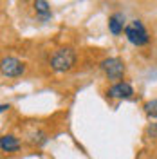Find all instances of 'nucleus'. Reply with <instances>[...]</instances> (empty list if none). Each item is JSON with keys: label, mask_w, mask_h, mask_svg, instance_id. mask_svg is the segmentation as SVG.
<instances>
[{"label": "nucleus", "mask_w": 157, "mask_h": 159, "mask_svg": "<svg viewBox=\"0 0 157 159\" xmlns=\"http://www.w3.org/2000/svg\"><path fill=\"white\" fill-rule=\"evenodd\" d=\"M74 63H76V52H74V49H70V47H61V49H58L52 54V58H51V67H52V70H56V72H65V70L72 69Z\"/></svg>", "instance_id": "nucleus-1"}, {"label": "nucleus", "mask_w": 157, "mask_h": 159, "mask_svg": "<svg viewBox=\"0 0 157 159\" xmlns=\"http://www.w3.org/2000/svg\"><path fill=\"white\" fill-rule=\"evenodd\" d=\"M125 36H127V40L132 45H136V47L146 45L148 42H150L148 31H146V27L143 25L141 20H132L130 24H127V27H125Z\"/></svg>", "instance_id": "nucleus-2"}, {"label": "nucleus", "mask_w": 157, "mask_h": 159, "mask_svg": "<svg viewBox=\"0 0 157 159\" xmlns=\"http://www.w3.org/2000/svg\"><path fill=\"white\" fill-rule=\"evenodd\" d=\"M101 69L108 80H121L125 76V63L119 58H107L101 61Z\"/></svg>", "instance_id": "nucleus-3"}, {"label": "nucleus", "mask_w": 157, "mask_h": 159, "mask_svg": "<svg viewBox=\"0 0 157 159\" xmlns=\"http://www.w3.org/2000/svg\"><path fill=\"white\" fill-rule=\"evenodd\" d=\"M0 69H2V74L7 76V78H18V76L24 74L25 65H24L18 58H15V56H7V58L2 60Z\"/></svg>", "instance_id": "nucleus-4"}, {"label": "nucleus", "mask_w": 157, "mask_h": 159, "mask_svg": "<svg viewBox=\"0 0 157 159\" xmlns=\"http://www.w3.org/2000/svg\"><path fill=\"white\" fill-rule=\"evenodd\" d=\"M132 94H134V89H132V85L127 83V81H118V83H114L108 89V96L110 98L128 99V98H132Z\"/></svg>", "instance_id": "nucleus-5"}, {"label": "nucleus", "mask_w": 157, "mask_h": 159, "mask_svg": "<svg viewBox=\"0 0 157 159\" xmlns=\"http://www.w3.org/2000/svg\"><path fill=\"white\" fill-rule=\"evenodd\" d=\"M127 25H125V15L123 13H114V15H110V18H108V29L112 34H119V33H123Z\"/></svg>", "instance_id": "nucleus-6"}, {"label": "nucleus", "mask_w": 157, "mask_h": 159, "mask_svg": "<svg viewBox=\"0 0 157 159\" xmlns=\"http://www.w3.org/2000/svg\"><path fill=\"white\" fill-rule=\"evenodd\" d=\"M0 148H2V152H16V150L20 148V141L15 136H2V139H0Z\"/></svg>", "instance_id": "nucleus-7"}, {"label": "nucleus", "mask_w": 157, "mask_h": 159, "mask_svg": "<svg viewBox=\"0 0 157 159\" xmlns=\"http://www.w3.org/2000/svg\"><path fill=\"white\" fill-rule=\"evenodd\" d=\"M34 11H36V15H38V18L42 22H45V20H49L52 16L47 0H34Z\"/></svg>", "instance_id": "nucleus-8"}, {"label": "nucleus", "mask_w": 157, "mask_h": 159, "mask_svg": "<svg viewBox=\"0 0 157 159\" xmlns=\"http://www.w3.org/2000/svg\"><path fill=\"white\" fill-rule=\"evenodd\" d=\"M145 112H146V116H150V118H157V98L150 99V101L145 103Z\"/></svg>", "instance_id": "nucleus-9"}, {"label": "nucleus", "mask_w": 157, "mask_h": 159, "mask_svg": "<svg viewBox=\"0 0 157 159\" xmlns=\"http://www.w3.org/2000/svg\"><path fill=\"white\" fill-rule=\"evenodd\" d=\"M146 138L157 139V123H152V125L146 129Z\"/></svg>", "instance_id": "nucleus-10"}, {"label": "nucleus", "mask_w": 157, "mask_h": 159, "mask_svg": "<svg viewBox=\"0 0 157 159\" xmlns=\"http://www.w3.org/2000/svg\"><path fill=\"white\" fill-rule=\"evenodd\" d=\"M7 109H9V105H2V107H0V112H6Z\"/></svg>", "instance_id": "nucleus-11"}]
</instances>
